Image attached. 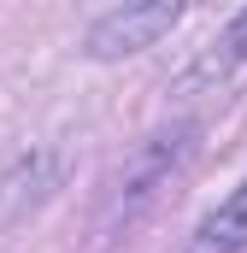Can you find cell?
Listing matches in <instances>:
<instances>
[{
  "label": "cell",
  "instance_id": "1",
  "mask_svg": "<svg viewBox=\"0 0 247 253\" xmlns=\"http://www.w3.org/2000/svg\"><path fill=\"white\" fill-rule=\"evenodd\" d=\"M194 141H200V124H171V129H153L129 159L118 165L112 189H106V212H100V236H129L159 200L165 189L183 177V165L194 159Z\"/></svg>",
  "mask_w": 247,
  "mask_h": 253
},
{
  "label": "cell",
  "instance_id": "2",
  "mask_svg": "<svg viewBox=\"0 0 247 253\" xmlns=\"http://www.w3.org/2000/svg\"><path fill=\"white\" fill-rule=\"evenodd\" d=\"M188 12H194V0H124V6L106 12V18H94V24H88L82 53H88V59H100V65L129 59V53H147L153 42H165V36L183 24Z\"/></svg>",
  "mask_w": 247,
  "mask_h": 253
},
{
  "label": "cell",
  "instance_id": "3",
  "mask_svg": "<svg viewBox=\"0 0 247 253\" xmlns=\"http://www.w3.org/2000/svg\"><path fill=\"white\" fill-rule=\"evenodd\" d=\"M242 77H247V6L236 12V24L177 77V88H183V94H224V88H236Z\"/></svg>",
  "mask_w": 247,
  "mask_h": 253
},
{
  "label": "cell",
  "instance_id": "4",
  "mask_svg": "<svg viewBox=\"0 0 247 253\" xmlns=\"http://www.w3.org/2000/svg\"><path fill=\"white\" fill-rule=\"evenodd\" d=\"M59 177H65V159H59V153H47V147L18 153V165L0 177V224H12V218H24L30 206H41L47 194L59 189Z\"/></svg>",
  "mask_w": 247,
  "mask_h": 253
},
{
  "label": "cell",
  "instance_id": "5",
  "mask_svg": "<svg viewBox=\"0 0 247 253\" xmlns=\"http://www.w3.org/2000/svg\"><path fill=\"white\" fill-rule=\"evenodd\" d=\"M183 253H247V183L194 224Z\"/></svg>",
  "mask_w": 247,
  "mask_h": 253
}]
</instances>
